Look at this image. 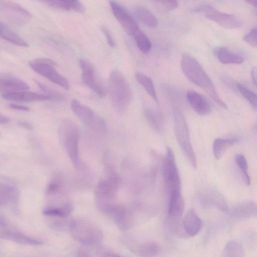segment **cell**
<instances>
[{"instance_id":"32","label":"cell","mask_w":257,"mask_h":257,"mask_svg":"<svg viewBox=\"0 0 257 257\" xmlns=\"http://www.w3.org/2000/svg\"><path fill=\"white\" fill-rule=\"evenodd\" d=\"M138 49L144 54L148 53L152 48V43L147 36L140 30L133 37Z\"/></svg>"},{"instance_id":"18","label":"cell","mask_w":257,"mask_h":257,"mask_svg":"<svg viewBox=\"0 0 257 257\" xmlns=\"http://www.w3.org/2000/svg\"><path fill=\"white\" fill-rule=\"evenodd\" d=\"M168 207L169 220L177 222L181 217L184 209V202L181 191H176L170 195Z\"/></svg>"},{"instance_id":"3","label":"cell","mask_w":257,"mask_h":257,"mask_svg":"<svg viewBox=\"0 0 257 257\" xmlns=\"http://www.w3.org/2000/svg\"><path fill=\"white\" fill-rule=\"evenodd\" d=\"M68 230L76 241L85 245L98 246L103 240V234L100 229L88 220L77 219L71 220Z\"/></svg>"},{"instance_id":"45","label":"cell","mask_w":257,"mask_h":257,"mask_svg":"<svg viewBox=\"0 0 257 257\" xmlns=\"http://www.w3.org/2000/svg\"><path fill=\"white\" fill-rule=\"evenodd\" d=\"M10 121V119L6 116L1 114L0 115V123L1 124L8 123Z\"/></svg>"},{"instance_id":"20","label":"cell","mask_w":257,"mask_h":257,"mask_svg":"<svg viewBox=\"0 0 257 257\" xmlns=\"http://www.w3.org/2000/svg\"><path fill=\"white\" fill-rule=\"evenodd\" d=\"M230 214L232 217L238 219L253 217L257 216V205L252 201H244L234 206Z\"/></svg>"},{"instance_id":"5","label":"cell","mask_w":257,"mask_h":257,"mask_svg":"<svg viewBox=\"0 0 257 257\" xmlns=\"http://www.w3.org/2000/svg\"><path fill=\"white\" fill-rule=\"evenodd\" d=\"M174 132L177 142L185 157L194 169L197 167L195 154L191 144L189 131L186 119L178 108L173 109Z\"/></svg>"},{"instance_id":"23","label":"cell","mask_w":257,"mask_h":257,"mask_svg":"<svg viewBox=\"0 0 257 257\" xmlns=\"http://www.w3.org/2000/svg\"><path fill=\"white\" fill-rule=\"evenodd\" d=\"M131 245V251L140 257H154L158 253L160 249L158 244L152 241Z\"/></svg>"},{"instance_id":"9","label":"cell","mask_w":257,"mask_h":257,"mask_svg":"<svg viewBox=\"0 0 257 257\" xmlns=\"http://www.w3.org/2000/svg\"><path fill=\"white\" fill-rule=\"evenodd\" d=\"M120 180L115 171L110 167L105 170V176L98 182L95 195L96 201H111L115 197Z\"/></svg>"},{"instance_id":"42","label":"cell","mask_w":257,"mask_h":257,"mask_svg":"<svg viewBox=\"0 0 257 257\" xmlns=\"http://www.w3.org/2000/svg\"><path fill=\"white\" fill-rule=\"evenodd\" d=\"M9 107L13 109L24 111H28L30 110V108L28 107L15 103L10 104Z\"/></svg>"},{"instance_id":"30","label":"cell","mask_w":257,"mask_h":257,"mask_svg":"<svg viewBox=\"0 0 257 257\" xmlns=\"http://www.w3.org/2000/svg\"><path fill=\"white\" fill-rule=\"evenodd\" d=\"M236 142V138H217L214 140L213 143V151L215 158L220 159L226 151Z\"/></svg>"},{"instance_id":"28","label":"cell","mask_w":257,"mask_h":257,"mask_svg":"<svg viewBox=\"0 0 257 257\" xmlns=\"http://www.w3.org/2000/svg\"><path fill=\"white\" fill-rule=\"evenodd\" d=\"M134 12L139 20L145 26L150 28H156L158 21L156 17L148 9L142 6H137Z\"/></svg>"},{"instance_id":"22","label":"cell","mask_w":257,"mask_h":257,"mask_svg":"<svg viewBox=\"0 0 257 257\" xmlns=\"http://www.w3.org/2000/svg\"><path fill=\"white\" fill-rule=\"evenodd\" d=\"M19 193L14 185L8 183H1L0 204L1 206H13L15 207L19 199Z\"/></svg>"},{"instance_id":"44","label":"cell","mask_w":257,"mask_h":257,"mask_svg":"<svg viewBox=\"0 0 257 257\" xmlns=\"http://www.w3.org/2000/svg\"><path fill=\"white\" fill-rule=\"evenodd\" d=\"M78 257H91L90 254L83 249H79L77 252Z\"/></svg>"},{"instance_id":"34","label":"cell","mask_w":257,"mask_h":257,"mask_svg":"<svg viewBox=\"0 0 257 257\" xmlns=\"http://www.w3.org/2000/svg\"><path fill=\"white\" fill-rule=\"evenodd\" d=\"M237 89L252 107L257 109V94L242 84H237Z\"/></svg>"},{"instance_id":"7","label":"cell","mask_w":257,"mask_h":257,"mask_svg":"<svg viewBox=\"0 0 257 257\" xmlns=\"http://www.w3.org/2000/svg\"><path fill=\"white\" fill-rule=\"evenodd\" d=\"M70 106L75 115L86 126L100 134L105 133V121L90 107L75 99L71 101Z\"/></svg>"},{"instance_id":"27","label":"cell","mask_w":257,"mask_h":257,"mask_svg":"<svg viewBox=\"0 0 257 257\" xmlns=\"http://www.w3.org/2000/svg\"><path fill=\"white\" fill-rule=\"evenodd\" d=\"M145 118L151 128L158 132L163 130L164 124L162 114L158 110L147 108L144 110Z\"/></svg>"},{"instance_id":"41","label":"cell","mask_w":257,"mask_h":257,"mask_svg":"<svg viewBox=\"0 0 257 257\" xmlns=\"http://www.w3.org/2000/svg\"><path fill=\"white\" fill-rule=\"evenodd\" d=\"M101 29L109 46L111 48L115 47V42L110 30L105 26H102Z\"/></svg>"},{"instance_id":"8","label":"cell","mask_w":257,"mask_h":257,"mask_svg":"<svg viewBox=\"0 0 257 257\" xmlns=\"http://www.w3.org/2000/svg\"><path fill=\"white\" fill-rule=\"evenodd\" d=\"M55 64L51 60L38 58L31 61L29 66L35 72L51 82L65 89H69L70 84L68 80L57 71Z\"/></svg>"},{"instance_id":"39","label":"cell","mask_w":257,"mask_h":257,"mask_svg":"<svg viewBox=\"0 0 257 257\" xmlns=\"http://www.w3.org/2000/svg\"><path fill=\"white\" fill-rule=\"evenodd\" d=\"M59 178H54L49 182L46 187L47 195H52L57 192L61 188L60 180Z\"/></svg>"},{"instance_id":"1","label":"cell","mask_w":257,"mask_h":257,"mask_svg":"<svg viewBox=\"0 0 257 257\" xmlns=\"http://www.w3.org/2000/svg\"><path fill=\"white\" fill-rule=\"evenodd\" d=\"M180 64L183 73L188 80L203 89L220 107L227 109V106L220 97L211 79L195 58L188 53H184Z\"/></svg>"},{"instance_id":"26","label":"cell","mask_w":257,"mask_h":257,"mask_svg":"<svg viewBox=\"0 0 257 257\" xmlns=\"http://www.w3.org/2000/svg\"><path fill=\"white\" fill-rule=\"evenodd\" d=\"M214 53L219 61L223 64H239L243 62L242 57L231 51L226 47L217 48L215 49Z\"/></svg>"},{"instance_id":"17","label":"cell","mask_w":257,"mask_h":257,"mask_svg":"<svg viewBox=\"0 0 257 257\" xmlns=\"http://www.w3.org/2000/svg\"><path fill=\"white\" fill-rule=\"evenodd\" d=\"M186 98L191 107L198 114L205 115L211 111V107L209 102L199 92L189 90L186 93Z\"/></svg>"},{"instance_id":"13","label":"cell","mask_w":257,"mask_h":257,"mask_svg":"<svg viewBox=\"0 0 257 257\" xmlns=\"http://www.w3.org/2000/svg\"><path fill=\"white\" fill-rule=\"evenodd\" d=\"M109 5L113 15L124 31L133 37L141 30L134 18L119 3L112 1L109 2Z\"/></svg>"},{"instance_id":"36","label":"cell","mask_w":257,"mask_h":257,"mask_svg":"<svg viewBox=\"0 0 257 257\" xmlns=\"http://www.w3.org/2000/svg\"><path fill=\"white\" fill-rule=\"evenodd\" d=\"M36 83L39 88L45 92V95L49 97L50 99L55 100H62L64 99V96L60 92L41 82L37 81Z\"/></svg>"},{"instance_id":"16","label":"cell","mask_w":257,"mask_h":257,"mask_svg":"<svg viewBox=\"0 0 257 257\" xmlns=\"http://www.w3.org/2000/svg\"><path fill=\"white\" fill-rule=\"evenodd\" d=\"M28 84L21 79L9 73H1L0 89L2 93L27 90Z\"/></svg>"},{"instance_id":"4","label":"cell","mask_w":257,"mask_h":257,"mask_svg":"<svg viewBox=\"0 0 257 257\" xmlns=\"http://www.w3.org/2000/svg\"><path fill=\"white\" fill-rule=\"evenodd\" d=\"M58 135L71 163L78 169L79 133L77 126L72 120L65 119L59 126Z\"/></svg>"},{"instance_id":"46","label":"cell","mask_w":257,"mask_h":257,"mask_svg":"<svg viewBox=\"0 0 257 257\" xmlns=\"http://www.w3.org/2000/svg\"><path fill=\"white\" fill-rule=\"evenodd\" d=\"M19 124L20 126L25 127L28 130H31L32 128V125L27 122L21 121L19 122Z\"/></svg>"},{"instance_id":"21","label":"cell","mask_w":257,"mask_h":257,"mask_svg":"<svg viewBox=\"0 0 257 257\" xmlns=\"http://www.w3.org/2000/svg\"><path fill=\"white\" fill-rule=\"evenodd\" d=\"M202 227V221L195 211L191 209L186 214L183 221L185 233L190 236L196 235Z\"/></svg>"},{"instance_id":"43","label":"cell","mask_w":257,"mask_h":257,"mask_svg":"<svg viewBox=\"0 0 257 257\" xmlns=\"http://www.w3.org/2000/svg\"><path fill=\"white\" fill-rule=\"evenodd\" d=\"M251 77L254 84L257 86V66H254L251 70Z\"/></svg>"},{"instance_id":"37","label":"cell","mask_w":257,"mask_h":257,"mask_svg":"<svg viewBox=\"0 0 257 257\" xmlns=\"http://www.w3.org/2000/svg\"><path fill=\"white\" fill-rule=\"evenodd\" d=\"M242 40L250 46L257 48V27L252 28L244 35Z\"/></svg>"},{"instance_id":"40","label":"cell","mask_w":257,"mask_h":257,"mask_svg":"<svg viewBox=\"0 0 257 257\" xmlns=\"http://www.w3.org/2000/svg\"><path fill=\"white\" fill-rule=\"evenodd\" d=\"M96 257H121L113 251L103 248H98L95 251Z\"/></svg>"},{"instance_id":"33","label":"cell","mask_w":257,"mask_h":257,"mask_svg":"<svg viewBox=\"0 0 257 257\" xmlns=\"http://www.w3.org/2000/svg\"><path fill=\"white\" fill-rule=\"evenodd\" d=\"M243 249L238 242L231 241L225 246L222 257H243Z\"/></svg>"},{"instance_id":"12","label":"cell","mask_w":257,"mask_h":257,"mask_svg":"<svg viewBox=\"0 0 257 257\" xmlns=\"http://www.w3.org/2000/svg\"><path fill=\"white\" fill-rule=\"evenodd\" d=\"M0 12L8 21L18 25L27 23L32 17L27 10L11 1H1Z\"/></svg>"},{"instance_id":"11","label":"cell","mask_w":257,"mask_h":257,"mask_svg":"<svg viewBox=\"0 0 257 257\" xmlns=\"http://www.w3.org/2000/svg\"><path fill=\"white\" fill-rule=\"evenodd\" d=\"M196 11L203 13L207 19L225 28L236 29L242 24L235 16L222 13L209 5L201 6L196 9Z\"/></svg>"},{"instance_id":"2","label":"cell","mask_w":257,"mask_h":257,"mask_svg":"<svg viewBox=\"0 0 257 257\" xmlns=\"http://www.w3.org/2000/svg\"><path fill=\"white\" fill-rule=\"evenodd\" d=\"M108 90L114 109L119 112H124L130 104L133 93L128 81L119 71L114 70L110 74Z\"/></svg>"},{"instance_id":"38","label":"cell","mask_w":257,"mask_h":257,"mask_svg":"<svg viewBox=\"0 0 257 257\" xmlns=\"http://www.w3.org/2000/svg\"><path fill=\"white\" fill-rule=\"evenodd\" d=\"M154 3H155L159 8L166 11L174 10L178 6V2L174 0L155 1Z\"/></svg>"},{"instance_id":"15","label":"cell","mask_w":257,"mask_h":257,"mask_svg":"<svg viewBox=\"0 0 257 257\" xmlns=\"http://www.w3.org/2000/svg\"><path fill=\"white\" fill-rule=\"evenodd\" d=\"M0 226L1 238L23 245H40L43 244L42 241L30 238L19 232L10 228L7 222L2 216L0 219Z\"/></svg>"},{"instance_id":"6","label":"cell","mask_w":257,"mask_h":257,"mask_svg":"<svg viewBox=\"0 0 257 257\" xmlns=\"http://www.w3.org/2000/svg\"><path fill=\"white\" fill-rule=\"evenodd\" d=\"M96 202L99 210L110 217L120 230L125 231L132 227L134 224V217L128 209L111 201Z\"/></svg>"},{"instance_id":"25","label":"cell","mask_w":257,"mask_h":257,"mask_svg":"<svg viewBox=\"0 0 257 257\" xmlns=\"http://www.w3.org/2000/svg\"><path fill=\"white\" fill-rule=\"evenodd\" d=\"M0 33L2 38L12 44L23 47H29V44L25 40L2 21L0 22Z\"/></svg>"},{"instance_id":"29","label":"cell","mask_w":257,"mask_h":257,"mask_svg":"<svg viewBox=\"0 0 257 257\" xmlns=\"http://www.w3.org/2000/svg\"><path fill=\"white\" fill-rule=\"evenodd\" d=\"M73 210V205L66 203L60 207H47L43 209L42 213L45 216L65 218L68 216Z\"/></svg>"},{"instance_id":"10","label":"cell","mask_w":257,"mask_h":257,"mask_svg":"<svg viewBox=\"0 0 257 257\" xmlns=\"http://www.w3.org/2000/svg\"><path fill=\"white\" fill-rule=\"evenodd\" d=\"M163 177L165 186L169 195L176 191H181V180L176 164L174 153L168 148L163 164Z\"/></svg>"},{"instance_id":"47","label":"cell","mask_w":257,"mask_h":257,"mask_svg":"<svg viewBox=\"0 0 257 257\" xmlns=\"http://www.w3.org/2000/svg\"><path fill=\"white\" fill-rule=\"evenodd\" d=\"M245 2L257 8V1H247Z\"/></svg>"},{"instance_id":"14","label":"cell","mask_w":257,"mask_h":257,"mask_svg":"<svg viewBox=\"0 0 257 257\" xmlns=\"http://www.w3.org/2000/svg\"><path fill=\"white\" fill-rule=\"evenodd\" d=\"M81 71L83 82L100 97L105 95V90L96 76L93 65L87 60L80 59L78 60Z\"/></svg>"},{"instance_id":"31","label":"cell","mask_w":257,"mask_h":257,"mask_svg":"<svg viewBox=\"0 0 257 257\" xmlns=\"http://www.w3.org/2000/svg\"><path fill=\"white\" fill-rule=\"evenodd\" d=\"M135 77L137 82L144 88L146 92L154 101L158 103V98L152 79L148 76L140 72H136Z\"/></svg>"},{"instance_id":"35","label":"cell","mask_w":257,"mask_h":257,"mask_svg":"<svg viewBox=\"0 0 257 257\" xmlns=\"http://www.w3.org/2000/svg\"><path fill=\"white\" fill-rule=\"evenodd\" d=\"M235 161L240 169L242 171L244 182L247 185L250 183V177L247 173V163L245 157L241 154H236L235 156Z\"/></svg>"},{"instance_id":"19","label":"cell","mask_w":257,"mask_h":257,"mask_svg":"<svg viewBox=\"0 0 257 257\" xmlns=\"http://www.w3.org/2000/svg\"><path fill=\"white\" fill-rule=\"evenodd\" d=\"M2 96L5 99L18 102L38 101L50 99V97L45 94L26 90L4 93L2 94Z\"/></svg>"},{"instance_id":"24","label":"cell","mask_w":257,"mask_h":257,"mask_svg":"<svg viewBox=\"0 0 257 257\" xmlns=\"http://www.w3.org/2000/svg\"><path fill=\"white\" fill-rule=\"evenodd\" d=\"M41 2L49 7L57 9L73 11L78 13H83L85 11L84 6L77 1H45Z\"/></svg>"}]
</instances>
